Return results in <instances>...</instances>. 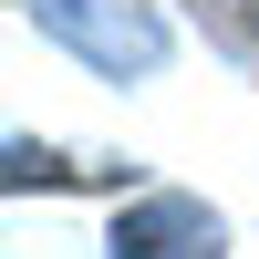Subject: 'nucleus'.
<instances>
[{
    "instance_id": "7ed1b4c3",
    "label": "nucleus",
    "mask_w": 259,
    "mask_h": 259,
    "mask_svg": "<svg viewBox=\"0 0 259 259\" xmlns=\"http://www.w3.org/2000/svg\"><path fill=\"white\" fill-rule=\"evenodd\" d=\"M187 11H197V31L218 41L239 73H259V0H187Z\"/></svg>"
},
{
    "instance_id": "f257e3e1",
    "label": "nucleus",
    "mask_w": 259,
    "mask_h": 259,
    "mask_svg": "<svg viewBox=\"0 0 259 259\" xmlns=\"http://www.w3.org/2000/svg\"><path fill=\"white\" fill-rule=\"evenodd\" d=\"M31 21L62 52H83L94 73H114V83H145L166 62V21L145 11V0H31Z\"/></svg>"
},
{
    "instance_id": "f03ea898",
    "label": "nucleus",
    "mask_w": 259,
    "mask_h": 259,
    "mask_svg": "<svg viewBox=\"0 0 259 259\" xmlns=\"http://www.w3.org/2000/svg\"><path fill=\"white\" fill-rule=\"evenodd\" d=\"M104 259H228V218L207 197H187V187H145V197L114 207Z\"/></svg>"
}]
</instances>
